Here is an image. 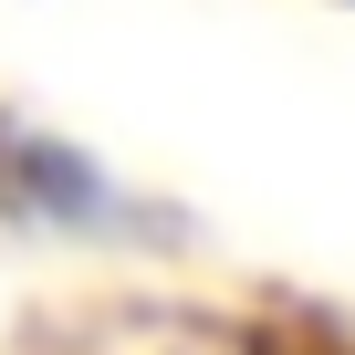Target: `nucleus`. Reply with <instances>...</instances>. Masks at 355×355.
<instances>
[{"label": "nucleus", "instance_id": "nucleus-1", "mask_svg": "<svg viewBox=\"0 0 355 355\" xmlns=\"http://www.w3.org/2000/svg\"><path fill=\"white\" fill-rule=\"evenodd\" d=\"M0 230H21V241H73V251H146V241H178V220L157 199H136L125 178L42 125V115H11L0 105Z\"/></svg>", "mask_w": 355, "mask_h": 355}]
</instances>
